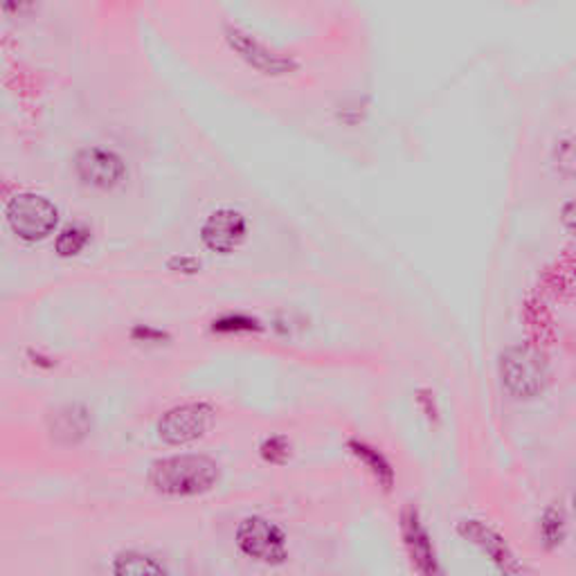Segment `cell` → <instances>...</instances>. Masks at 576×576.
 Here are the masks:
<instances>
[{
  "label": "cell",
  "mask_w": 576,
  "mask_h": 576,
  "mask_svg": "<svg viewBox=\"0 0 576 576\" xmlns=\"http://www.w3.org/2000/svg\"><path fill=\"white\" fill-rule=\"evenodd\" d=\"M221 477L218 464L205 455H174L158 460L151 466V487L174 498H191L208 493Z\"/></svg>",
  "instance_id": "1"
},
{
  "label": "cell",
  "mask_w": 576,
  "mask_h": 576,
  "mask_svg": "<svg viewBox=\"0 0 576 576\" xmlns=\"http://www.w3.org/2000/svg\"><path fill=\"white\" fill-rule=\"evenodd\" d=\"M5 218L10 230L18 239L37 243L54 233L59 223V210L50 199L35 195V191H21V195L8 201Z\"/></svg>",
  "instance_id": "2"
},
{
  "label": "cell",
  "mask_w": 576,
  "mask_h": 576,
  "mask_svg": "<svg viewBox=\"0 0 576 576\" xmlns=\"http://www.w3.org/2000/svg\"><path fill=\"white\" fill-rule=\"evenodd\" d=\"M223 39H226L228 48L246 63L248 68L264 77H286L298 71V61L291 54H284L271 48L268 43L254 37L252 32L235 23L223 25Z\"/></svg>",
  "instance_id": "3"
},
{
  "label": "cell",
  "mask_w": 576,
  "mask_h": 576,
  "mask_svg": "<svg viewBox=\"0 0 576 576\" xmlns=\"http://www.w3.org/2000/svg\"><path fill=\"white\" fill-rule=\"evenodd\" d=\"M500 374L504 388L518 397L531 399L548 383V363L531 347H511L502 356Z\"/></svg>",
  "instance_id": "4"
},
{
  "label": "cell",
  "mask_w": 576,
  "mask_h": 576,
  "mask_svg": "<svg viewBox=\"0 0 576 576\" xmlns=\"http://www.w3.org/2000/svg\"><path fill=\"white\" fill-rule=\"evenodd\" d=\"M77 180L95 191H113L126 180L124 158L107 147H84L73 163Z\"/></svg>",
  "instance_id": "5"
},
{
  "label": "cell",
  "mask_w": 576,
  "mask_h": 576,
  "mask_svg": "<svg viewBox=\"0 0 576 576\" xmlns=\"http://www.w3.org/2000/svg\"><path fill=\"white\" fill-rule=\"evenodd\" d=\"M235 540H237V548L252 561H260L266 565H279L288 559L284 531L275 523L262 516H250L241 521L237 527Z\"/></svg>",
  "instance_id": "6"
},
{
  "label": "cell",
  "mask_w": 576,
  "mask_h": 576,
  "mask_svg": "<svg viewBox=\"0 0 576 576\" xmlns=\"http://www.w3.org/2000/svg\"><path fill=\"white\" fill-rule=\"evenodd\" d=\"M210 403H185L165 412L158 422V437L170 446H185L208 435L214 424Z\"/></svg>",
  "instance_id": "7"
},
{
  "label": "cell",
  "mask_w": 576,
  "mask_h": 576,
  "mask_svg": "<svg viewBox=\"0 0 576 576\" xmlns=\"http://www.w3.org/2000/svg\"><path fill=\"white\" fill-rule=\"evenodd\" d=\"M199 237L210 252L233 254L248 237V218L237 208H216L201 223Z\"/></svg>",
  "instance_id": "8"
},
{
  "label": "cell",
  "mask_w": 576,
  "mask_h": 576,
  "mask_svg": "<svg viewBox=\"0 0 576 576\" xmlns=\"http://www.w3.org/2000/svg\"><path fill=\"white\" fill-rule=\"evenodd\" d=\"M403 536H405V546L410 550L412 563L417 565V569L424 574L437 572L433 542H430V536L417 516V511L408 509L403 514Z\"/></svg>",
  "instance_id": "9"
},
{
  "label": "cell",
  "mask_w": 576,
  "mask_h": 576,
  "mask_svg": "<svg viewBox=\"0 0 576 576\" xmlns=\"http://www.w3.org/2000/svg\"><path fill=\"white\" fill-rule=\"evenodd\" d=\"M52 437L59 443H79L90 433V414L82 405L61 408L52 420Z\"/></svg>",
  "instance_id": "10"
},
{
  "label": "cell",
  "mask_w": 576,
  "mask_h": 576,
  "mask_svg": "<svg viewBox=\"0 0 576 576\" xmlns=\"http://www.w3.org/2000/svg\"><path fill=\"white\" fill-rule=\"evenodd\" d=\"M113 572L122 576H155L167 574V567L140 552H122L113 561Z\"/></svg>",
  "instance_id": "11"
},
{
  "label": "cell",
  "mask_w": 576,
  "mask_h": 576,
  "mask_svg": "<svg viewBox=\"0 0 576 576\" xmlns=\"http://www.w3.org/2000/svg\"><path fill=\"white\" fill-rule=\"evenodd\" d=\"M349 448H351V453H354L372 473L374 477L378 479V483L390 489L392 487V479H395V473H392V466L388 464V460L383 458L376 448L367 446L365 441H349Z\"/></svg>",
  "instance_id": "12"
},
{
  "label": "cell",
  "mask_w": 576,
  "mask_h": 576,
  "mask_svg": "<svg viewBox=\"0 0 576 576\" xmlns=\"http://www.w3.org/2000/svg\"><path fill=\"white\" fill-rule=\"evenodd\" d=\"M462 531H464V536L466 538H471L473 542H477V546L479 548H483L485 552H489V556L493 559V561H498V563H504V561H509L511 556L506 554V548H504V542L489 529V527H485V525H479L477 521H471V523H466L464 527H462Z\"/></svg>",
  "instance_id": "13"
},
{
  "label": "cell",
  "mask_w": 576,
  "mask_h": 576,
  "mask_svg": "<svg viewBox=\"0 0 576 576\" xmlns=\"http://www.w3.org/2000/svg\"><path fill=\"white\" fill-rule=\"evenodd\" d=\"M90 241V230L84 223H68L63 228L57 239H54V250L59 258H77V254L88 246Z\"/></svg>",
  "instance_id": "14"
},
{
  "label": "cell",
  "mask_w": 576,
  "mask_h": 576,
  "mask_svg": "<svg viewBox=\"0 0 576 576\" xmlns=\"http://www.w3.org/2000/svg\"><path fill=\"white\" fill-rule=\"evenodd\" d=\"M262 325L260 320L248 317V315H223L218 320H214L212 331L216 334H250V331H260Z\"/></svg>",
  "instance_id": "15"
},
{
  "label": "cell",
  "mask_w": 576,
  "mask_h": 576,
  "mask_svg": "<svg viewBox=\"0 0 576 576\" xmlns=\"http://www.w3.org/2000/svg\"><path fill=\"white\" fill-rule=\"evenodd\" d=\"M554 163L561 174L576 176V136L561 138L554 147Z\"/></svg>",
  "instance_id": "16"
},
{
  "label": "cell",
  "mask_w": 576,
  "mask_h": 576,
  "mask_svg": "<svg viewBox=\"0 0 576 576\" xmlns=\"http://www.w3.org/2000/svg\"><path fill=\"white\" fill-rule=\"evenodd\" d=\"M262 458L271 464H284L291 458V443H288L286 437H268L262 443Z\"/></svg>",
  "instance_id": "17"
},
{
  "label": "cell",
  "mask_w": 576,
  "mask_h": 576,
  "mask_svg": "<svg viewBox=\"0 0 576 576\" xmlns=\"http://www.w3.org/2000/svg\"><path fill=\"white\" fill-rule=\"evenodd\" d=\"M170 268L176 273H187V275H195L201 271V262L197 258H174L170 260Z\"/></svg>",
  "instance_id": "18"
},
{
  "label": "cell",
  "mask_w": 576,
  "mask_h": 576,
  "mask_svg": "<svg viewBox=\"0 0 576 576\" xmlns=\"http://www.w3.org/2000/svg\"><path fill=\"white\" fill-rule=\"evenodd\" d=\"M563 223L569 233L576 235V199L563 208Z\"/></svg>",
  "instance_id": "19"
},
{
  "label": "cell",
  "mask_w": 576,
  "mask_h": 576,
  "mask_svg": "<svg viewBox=\"0 0 576 576\" xmlns=\"http://www.w3.org/2000/svg\"><path fill=\"white\" fill-rule=\"evenodd\" d=\"M134 334H142L145 340H163L165 338V334H160V331L149 329V327H138Z\"/></svg>",
  "instance_id": "20"
},
{
  "label": "cell",
  "mask_w": 576,
  "mask_h": 576,
  "mask_svg": "<svg viewBox=\"0 0 576 576\" xmlns=\"http://www.w3.org/2000/svg\"><path fill=\"white\" fill-rule=\"evenodd\" d=\"M574 504H576V496H574Z\"/></svg>",
  "instance_id": "21"
}]
</instances>
